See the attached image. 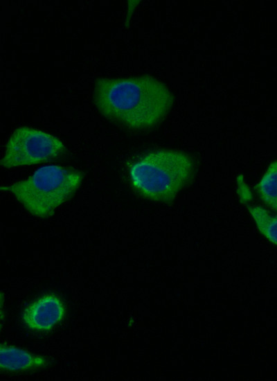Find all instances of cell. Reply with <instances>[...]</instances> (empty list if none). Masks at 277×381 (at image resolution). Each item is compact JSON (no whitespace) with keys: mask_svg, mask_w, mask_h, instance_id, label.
Instances as JSON below:
<instances>
[{"mask_svg":"<svg viewBox=\"0 0 277 381\" xmlns=\"http://www.w3.org/2000/svg\"><path fill=\"white\" fill-rule=\"evenodd\" d=\"M93 98L104 117L130 130L154 127L174 102L168 87L150 76L98 78Z\"/></svg>","mask_w":277,"mask_h":381,"instance_id":"6da1fadb","label":"cell"},{"mask_svg":"<svg viewBox=\"0 0 277 381\" xmlns=\"http://www.w3.org/2000/svg\"><path fill=\"white\" fill-rule=\"evenodd\" d=\"M193 163L184 152L172 150L150 152L133 163L129 176L133 188L155 202H172L192 179Z\"/></svg>","mask_w":277,"mask_h":381,"instance_id":"7a4b0ae2","label":"cell"},{"mask_svg":"<svg viewBox=\"0 0 277 381\" xmlns=\"http://www.w3.org/2000/svg\"><path fill=\"white\" fill-rule=\"evenodd\" d=\"M82 179V173L73 168L48 165L1 190L12 194L31 215L45 218L71 199Z\"/></svg>","mask_w":277,"mask_h":381,"instance_id":"3957f363","label":"cell"},{"mask_svg":"<svg viewBox=\"0 0 277 381\" xmlns=\"http://www.w3.org/2000/svg\"><path fill=\"white\" fill-rule=\"evenodd\" d=\"M66 150L55 136L30 127L16 128L10 136L1 160L6 168L28 166L55 160Z\"/></svg>","mask_w":277,"mask_h":381,"instance_id":"277c9868","label":"cell"},{"mask_svg":"<svg viewBox=\"0 0 277 381\" xmlns=\"http://www.w3.org/2000/svg\"><path fill=\"white\" fill-rule=\"evenodd\" d=\"M65 308L62 300L55 295H44L24 310L22 319L30 329L37 331L51 330L64 317Z\"/></svg>","mask_w":277,"mask_h":381,"instance_id":"5b68a950","label":"cell"},{"mask_svg":"<svg viewBox=\"0 0 277 381\" xmlns=\"http://www.w3.org/2000/svg\"><path fill=\"white\" fill-rule=\"evenodd\" d=\"M1 367L10 371L46 366L47 360L15 346L1 347Z\"/></svg>","mask_w":277,"mask_h":381,"instance_id":"8992f818","label":"cell"},{"mask_svg":"<svg viewBox=\"0 0 277 381\" xmlns=\"http://www.w3.org/2000/svg\"><path fill=\"white\" fill-rule=\"evenodd\" d=\"M256 189L262 200L277 211V161L270 164Z\"/></svg>","mask_w":277,"mask_h":381,"instance_id":"52a82bcc","label":"cell"},{"mask_svg":"<svg viewBox=\"0 0 277 381\" xmlns=\"http://www.w3.org/2000/svg\"><path fill=\"white\" fill-rule=\"evenodd\" d=\"M259 231L277 245V215H270L260 206L246 204Z\"/></svg>","mask_w":277,"mask_h":381,"instance_id":"ba28073f","label":"cell"}]
</instances>
